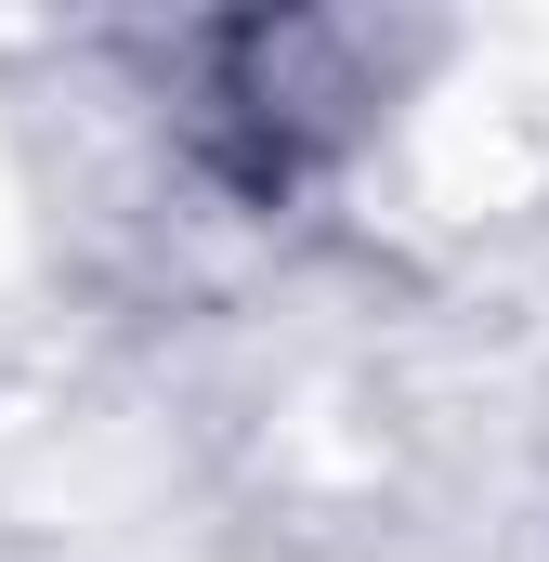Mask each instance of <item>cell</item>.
I'll return each mask as SVG.
<instances>
[{
    "label": "cell",
    "instance_id": "obj_1",
    "mask_svg": "<svg viewBox=\"0 0 549 562\" xmlns=\"http://www.w3.org/2000/svg\"><path fill=\"white\" fill-rule=\"evenodd\" d=\"M406 40L354 26V13H249V26H197L183 40V157L236 196V210H301L367 119L393 105Z\"/></svg>",
    "mask_w": 549,
    "mask_h": 562
}]
</instances>
